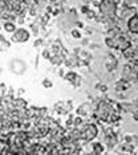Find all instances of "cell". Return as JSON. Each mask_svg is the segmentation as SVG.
Instances as JSON below:
<instances>
[{
	"label": "cell",
	"instance_id": "obj_1",
	"mask_svg": "<svg viewBox=\"0 0 138 155\" xmlns=\"http://www.w3.org/2000/svg\"><path fill=\"white\" fill-rule=\"evenodd\" d=\"M0 155H78L59 122L44 110L19 109L0 114Z\"/></svg>",
	"mask_w": 138,
	"mask_h": 155
},
{
	"label": "cell",
	"instance_id": "obj_2",
	"mask_svg": "<svg viewBox=\"0 0 138 155\" xmlns=\"http://www.w3.org/2000/svg\"><path fill=\"white\" fill-rule=\"evenodd\" d=\"M100 11H101L102 16L112 19L116 16V11H117V4L113 0H101L100 3Z\"/></svg>",
	"mask_w": 138,
	"mask_h": 155
},
{
	"label": "cell",
	"instance_id": "obj_15",
	"mask_svg": "<svg viewBox=\"0 0 138 155\" xmlns=\"http://www.w3.org/2000/svg\"><path fill=\"white\" fill-rule=\"evenodd\" d=\"M88 42H89V40H88V39H84V40H82V44H84V45H86Z\"/></svg>",
	"mask_w": 138,
	"mask_h": 155
},
{
	"label": "cell",
	"instance_id": "obj_9",
	"mask_svg": "<svg viewBox=\"0 0 138 155\" xmlns=\"http://www.w3.org/2000/svg\"><path fill=\"white\" fill-rule=\"evenodd\" d=\"M43 85H44L45 88H52V85H53V83H52V81H49L48 78H45V80L43 81Z\"/></svg>",
	"mask_w": 138,
	"mask_h": 155
},
{
	"label": "cell",
	"instance_id": "obj_4",
	"mask_svg": "<svg viewBox=\"0 0 138 155\" xmlns=\"http://www.w3.org/2000/svg\"><path fill=\"white\" fill-rule=\"evenodd\" d=\"M29 32L24 28H19L13 32V36H12V41L15 42H25L29 40Z\"/></svg>",
	"mask_w": 138,
	"mask_h": 155
},
{
	"label": "cell",
	"instance_id": "obj_6",
	"mask_svg": "<svg viewBox=\"0 0 138 155\" xmlns=\"http://www.w3.org/2000/svg\"><path fill=\"white\" fill-rule=\"evenodd\" d=\"M4 29H6V32H15L16 31L15 23H12V21H6V24H4Z\"/></svg>",
	"mask_w": 138,
	"mask_h": 155
},
{
	"label": "cell",
	"instance_id": "obj_14",
	"mask_svg": "<svg viewBox=\"0 0 138 155\" xmlns=\"http://www.w3.org/2000/svg\"><path fill=\"white\" fill-rule=\"evenodd\" d=\"M100 86H101V92H106V89H108L105 85H100Z\"/></svg>",
	"mask_w": 138,
	"mask_h": 155
},
{
	"label": "cell",
	"instance_id": "obj_3",
	"mask_svg": "<svg viewBox=\"0 0 138 155\" xmlns=\"http://www.w3.org/2000/svg\"><path fill=\"white\" fill-rule=\"evenodd\" d=\"M9 69H11L12 73H16V74H23V73H25V70H27V66H25V64L23 63L21 60L15 58V60L11 61V64H9Z\"/></svg>",
	"mask_w": 138,
	"mask_h": 155
},
{
	"label": "cell",
	"instance_id": "obj_17",
	"mask_svg": "<svg viewBox=\"0 0 138 155\" xmlns=\"http://www.w3.org/2000/svg\"><path fill=\"white\" fill-rule=\"evenodd\" d=\"M0 41H4V37L1 35H0Z\"/></svg>",
	"mask_w": 138,
	"mask_h": 155
},
{
	"label": "cell",
	"instance_id": "obj_10",
	"mask_svg": "<svg viewBox=\"0 0 138 155\" xmlns=\"http://www.w3.org/2000/svg\"><path fill=\"white\" fill-rule=\"evenodd\" d=\"M86 17L88 19H94V12L93 11H88L86 12Z\"/></svg>",
	"mask_w": 138,
	"mask_h": 155
},
{
	"label": "cell",
	"instance_id": "obj_7",
	"mask_svg": "<svg viewBox=\"0 0 138 155\" xmlns=\"http://www.w3.org/2000/svg\"><path fill=\"white\" fill-rule=\"evenodd\" d=\"M70 36H72L73 39H81V32L78 29H72L70 31Z\"/></svg>",
	"mask_w": 138,
	"mask_h": 155
},
{
	"label": "cell",
	"instance_id": "obj_13",
	"mask_svg": "<svg viewBox=\"0 0 138 155\" xmlns=\"http://www.w3.org/2000/svg\"><path fill=\"white\" fill-rule=\"evenodd\" d=\"M88 11H89V8H88L86 6H84V7H82V8H81V12H84V13H86Z\"/></svg>",
	"mask_w": 138,
	"mask_h": 155
},
{
	"label": "cell",
	"instance_id": "obj_12",
	"mask_svg": "<svg viewBox=\"0 0 138 155\" xmlns=\"http://www.w3.org/2000/svg\"><path fill=\"white\" fill-rule=\"evenodd\" d=\"M43 56H44V57H45V58H48V57H49V52H48V51H47V49H45V51H44V52H43Z\"/></svg>",
	"mask_w": 138,
	"mask_h": 155
},
{
	"label": "cell",
	"instance_id": "obj_16",
	"mask_svg": "<svg viewBox=\"0 0 138 155\" xmlns=\"http://www.w3.org/2000/svg\"><path fill=\"white\" fill-rule=\"evenodd\" d=\"M77 25H78L80 28H82V27H84V24H82V23H77Z\"/></svg>",
	"mask_w": 138,
	"mask_h": 155
},
{
	"label": "cell",
	"instance_id": "obj_8",
	"mask_svg": "<svg viewBox=\"0 0 138 155\" xmlns=\"http://www.w3.org/2000/svg\"><path fill=\"white\" fill-rule=\"evenodd\" d=\"M105 42H106V45H108L109 48H114V41H113V39H112V37H106Z\"/></svg>",
	"mask_w": 138,
	"mask_h": 155
},
{
	"label": "cell",
	"instance_id": "obj_11",
	"mask_svg": "<svg viewBox=\"0 0 138 155\" xmlns=\"http://www.w3.org/2000/svg\"><path fill=\"white\" fill-rule=\"evenodd\" d=\"M41 44H43V40L41 39H39V40H36V41H35V47H40Z\"/></svg>",
	"mask_w": 138,
	"mask_h": 155
},
{
	"label": "cell",
	"instance_id": "obj_5",
	"mask_svg": "<svg viewBox=\"0 0 138 155\" xmlns=\"http://www.w3.org/2000/svg\"><path fill=\"white\" fill-rule=\"evenodd\" d=\"M137 23H138V19H137V15H133V17L129 19V21H128V28H129V31L132 33H137L138 28H137Z\"/></svg>",
	"mask_w": 138,
	"mask_h": 155
}]
</instances>
